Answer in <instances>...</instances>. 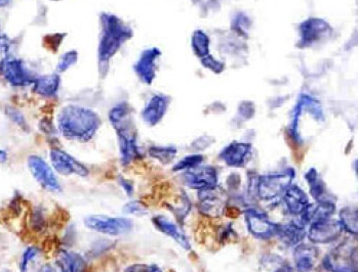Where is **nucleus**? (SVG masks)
<instances>
[{
    "label": "nucleus",
    "mask_w": 358,
    "mask_h": 272,
    "mask_svg": "<svg viewBox=\"0 0 358 272\" xmlns=\"http://www.w3.org/2000/svg\"><path fill=\"white\" fill-rule=\"evenodd\" d=\"M198 209L204 216L219 218L227 210V192L220 186L198 190Z\"/></svg>",
    "instance_id": "obj_5"
},
{
    "label": "nucleus",
    "mask_w": 358,
    "mask_h": 272,
    "mask_svg": "<svg viewBox=\"0 0 358 272\" xmlns=\"http://www.w3.org/2000/svg\"><path fill=\"white\" fill-rule=\"evenodd\" d=\"M302 29L303 41L305 45H308V43L315 41L322 33L326 31V29H328V26L322 21L310 20L306 24L304 23Z\"/></svg>",
    "instance_id": "obj_27"
},
{
    "label": "nucleus",
    "mask_w": 358,
    "mask_h": 272,
    "mask_svg": "<svg viewBox=\"0 0 358 272\" xmlns=\"http://www.w3.org/2000/svg\"><path fill=\"white\" fill-rule=\"evenodd\" d=\"M101 125L102 120L98 113L78 104L63 106L56 118L59 133L65 139L81 144L91 141Z\"/></svg>",
    "instance_id": "obj_1"
},
{
    "label": "nucleus",
    "mask_w": 358,
    "mask_h": 272,
    "mask_svg": "<svg viewBox=\"0 0 358 272\" xmlns=\"http://www.w3.org/2000/svg\"><path fill=\"white\" fill-rule=\"evenodd\" d=\"M39 250L36 247H28L26 250L23 252L22 258H21L19 269L20 272L28 271L29 264L39 256Z\"/></svg>",
    "instance_id": "obj_34"
},
{
    "label": "nucleus",
    "mask_w": 358,
    "mask_h": 272,
    "mask_svg": "<svg viewBox=\"0 0 358 272\" xmlns=\"http://www.w3.org/2000/svg\"><path fill=\"white\" fill-rule=\"evenodd\" d=\"M2 272H10V271H3Z\"/></svg>",
    "instance_id": "obj_45"
},
{
    "label": "nucleus",
    "mask_w": 358,
    "mask_h": 272,
    "mask_svg": "<svg viewBox=\"0 0 358 272\" xmlns=\"http://www.w3.org/2000/svg\"><path fill=\"white\" fill-rule=\"evenodd\" d=\"M160 54V50L156 47L149 48L142 52L139 60L134 66V70L142 82L146 84H151L154 82L156 74V63Z\"/></svg>",
    "instance_id": "obj_15"
},
{
    "label": "nucleus",
    "mask_w": 358,
    "mask_h": 272,
    "mask_svg": "<svg viewBox=\"0 0 358 272\" xmlns=\"http://www.w3.org/2000/svg\"><path fill=\"white\" fill-rule=\"evenodd\" d=\"M244 220L249 232L259 240H270L274 238L278 223H272L269 217L254 208L244 211Z\"/></svg>",
    "instance_id": "obj_10"
},
{
    "label": "nucleus",
    "mask_w": 358,
    "mask_h": 272,
    "mask_svg": "<svg viewBox=\"0 0 358 272\" xmlns=\"http://www.w3.org/2000/svg\"><path fill=\"white\" fill-rule=\"evenodd\" d=\"M252 157V144L234 141L220 152L219 158L227 166L242 168L248 164Z\"/></svg>",
    "instance_id": "obj_14"
},
{
    "label": "nucleus",
    "mask_w": 358,
    "mask_h": 272,
    "mask_svg": "<svg viewBox=\"0 0 358 272\" xmlns=\"http://www.w3.org/2000/svg\"><path fill=\"white\" fill-rule=\"evenodd\" d=\"M108 118L113 128L131 120V106L125 102L116 104L109 111Z\"/></svg>",
    "instance_id": "obj_28"
},
{
    "label": "nucleus",
    "mask_w": 358,
    "mask_h": 272,
    "mask_svg": "<svg viewBox=\"0 0 358 272\" xmlns=\"http://www.w3.org/2000/svg\"><path fill=\"white\" fill-rule=\"evenodd\" d=\"M282 200L288 209V212L295 216H300L310 204L309 196H307L306 192L300 186L294 183L284 192Z\"/></svg>",
    "instance_id": "obj_19"
},
{
    "label": "nucleus",
    "mask_w": 358,
    "mask_h": 272,
    "mask_svg": "<svg viewBox=\"0 0 358 272\" xmlns=\"http://www.w3.org/2000/svg\"><path fill=\"white\" fill-rule=\"evenodd\" d=\"M12 41L6 34L0 33V70L6 64V60H10V52H12Z\"/></svg>",
    "instance_id": "obj_35"
},
{
    "label": "nucleus",
    "mask_w": 358,
    "mask_h": 272,
    "mask_svg": "<svg viewBox=\"0 0 358 272\" xmlns=\"http://www.w3.org/2000/svg\"><path fill=\"white\" fill-rule=\"evenodd\" d=\"M0 74L4 80L14 87H26L32 85L36 77L27 68L20 58H10L2 66Z\"/></svg>",
    "instance_id": "obj_11"
},
{
    "label": "nucleus",
    "mask_w": 358,
    "mask_h": 272,
    "mask_svg": "<svg viewBox=\"0 0 358 272\" xmlns=\"http://www.w3.org/2000/svg\"><path fill=\"white\" fill-rule=\"evenodd\" d=\"M39 272H59L58 269H56V267L52 264H45L43 267H41V269H39Z\"/></svg>",
    "instance_id": "obj_40"
},
{
    "label": "nucleus",
    "mask_w": 358,
    "mask_h": 272,
    "mask_svg": "<svg viewBox=\"0 0 358 272\" xmlns=\"http://www.w3.org/2000/svg\"><path fill=\"white\" fill-rule=\"evenodd\" d=\"M336 211V204L330 199L320 201V202H315L314 204L308 205L307 208L300 215V221L299 223L307 227V225L316 223V221L332 218Z\"/></svg>",
    "instance_id": "obj_17"
},
{
    "label": "nucleus",
    "mask_w": 358,
    "mask_h": 272,
    "mask_svg": "<svg viewBox=\"0 0 358 272\" xmlns=\"http://www.w3.org/2000/svg\"><path fill=\"white\" fill-rule=\"evenodd\" d=\"M357 247L346 249L340 246L322 260L324 269L330 272H357Z\"/></svg>",
    "instance_id": "obj_9"
},
{
    "label": "nucleus",
    "mask_w": 358,
    "mask_h": 272,
    "mask_svg": "<svg viewBox=\"0 0 358 272\" xmlns=\"http://www.w3.org/2000/svg\"><path fill=\"white\" fill-rule=\"evenodd\" d=\"M343 231L339 220L330 218L311 223L307 230V236L313 244H330L338 240Z\"/></svg>",
    "instance_id": "obj_13"
},
{
    "label": "nucleus",
    "mask_w": 358,
    "mask_h": 272,
    "mask_svg": "<svg viewBox=\"0 0 358 272\" xmlns=\"http://www.w3.org/2000/svg\"><path fill=\"white\" fill-rule=\"evenodd\" d=\"M191 43L196 56L200 58H205L209 54V37L202 31L194 32Z\"/></svg>",
    "instance_id": "obj_31"
},
{
    "label": "nucleus",
    "mask_w": 358,
    "mask_h": 272,
    "mask_svg": "<svg viewBox=\"0 0 358 272\" xmlns=\"http://www.w3.org/2000/svg\"><path fill=\"white\" fill-rule=\"evenodd\" d=\"M83 225L92 231L103 236H119L133 230L134 223L127 217H111L108 215H89L83 220Z\"/></svg>",
    "instance_id": "obj_4"
},
{
    "label": "nucleus",
    "mask_w": 358,
    "mask_h": 272,
    "mask_svg": "<svg viewBox=\"0 0 358 272\" xmlns=\"http://www.w3.org/2000/svg\"><path fill=\"white\" fill-rule=\"evenodd\" d=\"M318 254H319V251H318L317 247L304 244V242L297 245L294 250V260L297 271L299 272L311 271L317 260Z\"/></svg>",
    "instance_id": "obj_22"
},
{
    "label": "nucleus",
    "mask_w": 358,
    "mask_h": 272,
    "mask_svg": "<svg viewBox=\"0 0 358 272\" xmlns=\"http://www.w3.org/2000/svg\"><path fill=\"white\" fill-rule=\"evenodd\" d=\"M12 0H0V8H6V6L10 5Z\"/></svg>",
    "instance_id": "obj_43"
},
{
    "label": "nucleus",
    "mask_w": 358,
    "mask_h": 272,
    "mask_svg": "<svg viewBox=\"0 0 358 272\" xmlns=\"http://www.w3.org/2000/svg\"><path fill=\"white\" fill-rule=\"evenodd\" d=\"M274 272H292V269L288 265H282V267H278Z\"/></svg>",
    "instance_id": "obj_42"
},
{
    "label": "nucleus",
    "mask_w": 358,
    "mask_h": 272,
    "mask_svg": "<svg viewBox=\"0 0 358 272\" xmlns=\"http://www.w3.org/2000/svg\"><path fill=\"white\" fill-rule=\"evenodd\" d=\"M182 181L187 188L194 190H207L218 185V172L211 165H200L196 168L184 171Z\"/></svg>",
    "instance_id": "obj_12"
},
{
    "label": "nucleus",
    "mask_w": 358,
    "mask_h": 272,
    "mask_svg": "<svg viewBox=\"0 0 358 272\" xmlns=\"http://www.w3.org/2000/svg\"><path fill=\"white\" fill-rule=\"evenodd\" d=\"M304 179H306L308 185H309L310 194L315 200V202L330 199L328 198V192L326 183L322 181L319 173L315 168H310L305 173Z\"/></svg>",
    "instance_id": "obj_24"
},
{
    "label": "nucleus",
    "mask_w": 358,
    "mask_h": 272,
    "mask_svg": "<svg viewBox=\"0 0 358 272\" xmlns=\"http://www.w3.org/2000/svg\"><path fill=\"white\" fill-rule=\"evenodd\" d=\"M118 183L119 185H120L121 188H123V190H125V192L127 194V196H133L134 184L131 183V181H129V179H125V177H119Z\"/></svg>",
    "instance_id": "obj_38"
},
{
    "label": "nucleus",
    "mask_w": 358,
    "mask_h": 272,
    "mask_svg": "<svg viewBox=\"0 0 358 272\" xmlns=\"http://www.w3.org/2000/svg\"><path fill=\"white\" fill-rule=\"evenodd\" d=\"M6 161H8V152H6V150L0 148V164H3Z\"/></svg>",
    "instance_id": "obj_41"
},
{
    "label": "nucleus",
    "mask_w": 358,
    "mask_h": 272,
    "mask_svg": "<svg viewBox=\"0 0 358 272\" xmlns=\"http://www.w3.org/2000/svg\"><path fill=\"white\" fill-rule=\"evenodd\" d=\"M50 160L54 172L62 177L76 175L79 177H87L90 174V170L85 164L62 148H52L50 150Z\"/></svg>",
    "instance_id": "obj_8"
},
{
    "label": "nucleus",
    "mask_w": 358,
    "mask_h": 272,
    "mask_svg": "<svg viewBox=\"0 0 358 272\" xmlns=\"http://www.w3.org/2000/svg\"><path fill=\"white\" fill-rule=\"evenodd\" d=\"M275 236L280 238L282 244L295 248L306 238V227L301 223H295V221L286 223V225H278Z\"/></svg>",
    "instance_id": "obj_20"
},
{
    "label": "nucleus",
    "mask_w": 358,
    "mask_h": 272,
    "mask_svg": "<svg viewBox=\"0 0 358 272\" xmlns=\"http://www.w3.org/2000/svg\"><path fill=\"white\" fill-rule=\"evenodd\" d=\"M125 272H163L157 264H137L129 265L125 269Z\"/></svg>",
    "instance_id": "obj_37"
},
{
    "label": "nucleus",
    "mask_w": 358,
    "mask_h": 272,
    "mask_svg": "<svg viewBox=\"0 0 358 272\" xmlns=\"http://www.w3.org/2000/svg\"><path fill=\"white\" fill-rule=\"evenodd\" d=\"M169 211L175 215L177 218L178 223L180 225L184 223L186 217L189 214L190 210H191V202H190L189 198L185 192L182 194L180 196L179 201L176 204L169 205Z\"/></svg>",
    "instance_id": "obj_29"
},
{
    "label": "nucleus",
    "mask_w": 358,
    "mask_h": 272,
    "mask_svg": "<svg viewBox=\"0 0 358 272\" xmlns=\"http://www.w3.org/2000/svg\"><path fill=\"white\" fill-rule=\"evenodd\" d=\"M152 223H154V227L159 232L175 240L184 250H191V244H190L189 238H188L185 232L180 227L179 223H173V220L167 218V216H163V215L154 216L152 218Z\"/></svg>",
    "instance_id": "obj_16"
},
{
    "label": "nucleus",
    "mask_w": 358,
    "mask_h": 272,
    "mask_svg": "<svg viewBox=\"0 0 358 272\" xmlns=\"http://www.w3.org/2000/svg\"><path fill=\"white\" fill-rule=\"evenodd\" d=\"M100 26L101 34L98 45V62L100 74L106 75L111 58L133 36V31L118 16L108 12H103L100 16Z\"/></svg>",
    "instance_id": "obj_2"
},
{
    "label": "nucleus",
    "mask_w": 358,
    "mask_h": 272,
    "mask_svg": "<svg viewBox=\"0 0 358 272\" xmlns=\"http://www.w3.org/2000/svg\"><path fill=\"white\" fill-rule=\"evenodd\" d=\"M6 115L17 126L20 127L22 131H28L29 126L23 113L14 106H8L6 108Z\"/></svg>",
    "instance_id": "obj_33"
},
{
    "label": "nucleus",
    "mask_w": 358,
    "mask_h": 272,
    "mask_svg": "<svg viewBox=\"0 0 358 272\" xmlns=\"http://www.w3.org/2000/svg\"><path fill=\"white\" fill-rule=\"evenodd\" d=\"M123 212L127 215H143L147 212V207L141 201H129L123 206Z\"/></svg>",
    "instance_id": "obj_36"
},
{
    "label": "nucleus",
    "mask_w": 358,
    "mask_h": 272,
    "mask_svg": "<svg viewBox=\"0 0 358 272\" xmlns=\"http://www.w3.org/2000/svg\"><path fill=\"white\" fill-rule=\"evenodd\" d=\"M52 1H61V0H52Z\"/></svg>",
    "instance_id": "obj_44"
},
{
    "label": "nucleus",
    "mask_w": 358,
    "mask_h": 272,
    "mask_svg": "<svg viewBox=\"0 0 358 272\" xmlns=\"http://www.w3.org/2000/svg\"><path fill=\"white\" fill-rule=\"evenodd\" d=\"M339 223L342 225L343 230L357 236L358 231V216L357 207H344L339 212Z\"/></svg>",
    "instance_id": "obj_25"
},
{
    "label": "nucleus",
    "mask_w": 358,
    "mask_h": 272,
    "mask_svg": "<svg viewBox=\"0 0 358 272\" xmlns=\"http://www.w3.org/2000/svg\"><path fill=\"white\" fill-rule=\"evenodd\" d=\"M296 172L293 168H286L280 172L251 177L249 190L262 201H274L282 198L284 192L293 184Z\"/></svg>",
    "instance_id": "obj_3"
},
{
    "label": "nucleus",
    "mask_w": 358,
    "mask_h": 272,
    "mask_svg": "<svg viewBox=\"0 0 358 272\" xmlns=\"http://www.w3.org/2000/svg\"><path fill=\"white\" fill-rule=\"evenodd\" d=\"M77 60H78V52L76 50H68V52L62 54L60 60H59L56 70L60 73L66 72L69 69L76 65Z\"/></svg>",
    "instance_id": "obj_32"
},
{
    "label": "nucleus",
    "mask_w": 358,
    "mask_h": 272,
    "mask_svg": "<svg viewBox=\"0 0 358 272\" xmlns=\"http://www.w3.org/2000/svg\"><path fill=\"white\" fill-rule=\"evenodd\" d=\"M27 166L35 181L50 192H62V185L59 181L54 169L43 157L30 155L27 159Z\"/></svg>",
    "instance_id": "obj_6"
},
{
    "label": "nucleus",
    "mask_w": 358,
    "mask_h": 272,
    "mask_svg": "<svg viewBox=\"0 0 358 272\" xmlns=\"http://www.w3.org/2000/svg\"><path fill=\"white\" fill-rule=\"evenodd\" d=\"M56 267L59 272H87L85 257L74 251L62 250L58 254Z\"/></svg>",
    "instance_id": "obj_21"
},
{
    "label": "nucleus",
    "mask_w": 358,
    "mask_h": 272,
    "mask_svg": "<svg viewBox=\"0 0 358 272\" xmlns=\"http://www.w3.org/2000/svg\"><path fill=\"white\" fill-rule=\"evenodd\" d=\"M169 98L163 94H155L150 98L142 112V118L148 126H155L158 124L169 108Z\"/></svg>",
    "instance_id": "obj_18"
},
{
    "label": "nucleus",
    "mask_w": 358,
    "mask_h": 272,
    "mask_svg": "<svg viewBox=\"0 0 358 272\" xmlns=\"http://www.w3.org/2000/svg\"><path fill=\"white\" fill-rule=\"evenodd\" d=\"M41 131L47 133V135H52V133H54V124H52L51 121L48 120V119H43V120H41Z\"/></svg>",
    "instance_id": "obj_39"
},
{
    "label": "nucleus",
    "mask_w": 358,
    "mask_h": 272,
    "mask_svg": "<svg viewBox=\"0 0 358 272\" xmlns=\"http://www.w3.org/2000/svg\"><path fill=\"white\" fill-rule=\"evenodd\" d=\"M202 162H204V156L202 155H189V156L184 157L177 164L173 165V172H184V171L200 166Z\"/></svg>",
    "instance_id": "obj_30"
},
{
    "label": "nucleus",
    "mask_w": 358,
    "mask_h": 272,
    "mask_svg": "<svg viewBox=\"0 0 358 272\" xmlns=\"http://www.w3.org/2000/svg\"><path fill=\"white\" fill-rule=\"evenodd\" d=\"M177 148L173 146H154L148 150V154L154 160L158 161L160 164L169 165L177 156Z\"/></svg>",
    "instance_id": "obj_26"
},
{
    "label": "nucleus",
    "mask_w": 358,
    "mask_h": 272,
    "mask_svg": "<svg viewBox=\"0 0 358 272\" xmlns=\"http://www.w3.org/2000/svg\"><path fill=\"white\" fill-rule=\"evenodd\" d=\"M114 131H116L117 140H118L121 164L125 167L129 166L134 161L141 157V152L138 146L137 133H136L133 121H129V122L116 127Z\"/></svg>",
    "instance_id": "obj_7"
},
{
    "label": "nucleus",
    "mask_w": 358,
    "mask_h": 272,
    "mask_svg": "<svg viewBox=\"0 0 358 272\" xmlns=\"http://www.w3.org/2000/svg\"><path fill=\"white\" fill-rule=\"evenodd\" d=\"M33 91L43 98H54L60 91V75L49 74L36 77L33 82Z\"/></svg>",
    "instance_id": "obj_23"
}]
</instances>
